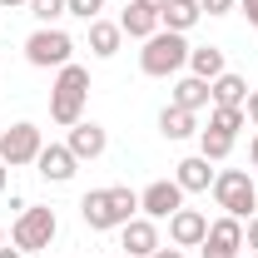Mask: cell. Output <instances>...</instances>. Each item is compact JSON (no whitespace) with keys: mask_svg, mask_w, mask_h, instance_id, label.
I'll return each instance as SVG.
<instances>
[{"mask_svg":"<svg viewBox=\"0 0 258 258\" xmlns=\"http://www.w3.org/2000/svg\"><path fill=\"white\" fill-rule=\"evenodd\" d=\"M119 45H124L119 20H90V55H99V60H114V55H119Z\"/></svg>","mask_w":258,"mask_h":258,"instance_id":"15","label":"cell"},{"mask_svg":"<svg viewBox=\"0 0 258 258\" xmlns=\"http://www.w3.org/2000/svg\"><path fill=\"white\" fill-rule=\"evenodd\" d=\"M243 114H248V124L258 129V90H248V99H243Z\"/></svg>","mask_w":258,"mask_h":258,"instance_id":"27","label":"cell"},{"mask_svg":"<svg viewBox=\"0 0 258 258\" xmlns=\"http://www.w3.org/2000/svg\"><path fill=\"white\" fill-rule=\"evenodd\" d=\"M134 5H144V10H154V15H164V5H169V0H134Z\"/></svg>","mask_w":258,"mask_h":258,"instance_id":"31","label":"cell"},{"mask_svg":"<svg viewBox=\"0 0 258 258\" xmlns=\"http://www.w3.org/2000/svg\"><path fill=\"white\" fill-rule=\"evenodd\" d=\"M159 134L164 139H189V134H199V114H189V109H179V104H164L159 109Z\"/></svg>","mask_w":258,"mask_h":258,"instance_id":"18","label":"cell"},{"mask_svg":"<svg viewBox=\"0 0 258 258\" xmlns=\"http://www.w3.org/2000/svg\"><path fill=\"white\" fill-rule=\"evenodd\" d=\"M119 248L134 258H149L154 248H159V224L154 219H144V214H134L124 228H119Z\"/></svg>","mask_w":258,"mask_h":258,"instance_id":"10","label":"cell"},{"mask_svg":"<svg viewBox=\"0 0 258 258\" xmlns=\"http://www.w3.org/2000/svg\"><path fill=\"white\" fill-rule=\"evenodd\" d=\"M149 258H184V248H174V243L164 248V243H159V248H154V253H149Z\"/></svg>","mask_w":258,"mask_h":258,"instance_id":"30","label":"cell"},{"mask_svg":"<svg viewBox=\"0 0 258 258\" xmlns=\"http://www.w3.org/2000/svg\"><path fill=\"white\" fill-rule=\"evenodd\" d=\"M40 149H45V134H40V124H30V119H20V124H10L5 134H0V159L10 164V169L35 164Z\"/></svg>","mask_w":258,"mask_h":258,"instance_id":"7","label":"cell"},{"mask_svg":"<svg viewBox=\"0 0 258 258\" xmlns=\"http://www.w3.org/2000/svg\"><path fill=\"white\" fill-rule=\"evenodd\" d=\"M0 248H5V228H0Z\"/></svg>","mask_w":258,"mask_h":258,"instance_id":"36","label":"cell"},{"mask_svg":"<svg viewBox=\"0 0 258 258\" xmlns=\"http://www.w3.org/2000/svg\"><path fill=\"white\" fill-rule=\"evenodd\" d=\"M253 258H258V253H253Z\"/></svg>","mask_w":258,"mask_h":258,"instance_id":"38","label":"cell"},{"mask_svg":"<svg viewBox=\"0 0 258 258\" xmlns=\"http://www.w3.org/2000/svg\"><path fill=\"white\" fill-rule=\"evenodd\" d=\"M199 10L204 15H228V10H238V0H199Z\"/></svg>","mask_w":258,"mask_h":258,"instance_id":"26","label":"cell"},{"mask_svg":"<svg viewBox=\"0 0 258 258\" xmlns=\"http://www.w3.org/2000/svg\"><path fill=\"white\" fill-rule=\"evenodd\" d=\"M199 154L209 164H224L233 154V134H219V129H199Z\"/></svg>","mask_w":258,"mask_h":258,"instance_id":"22","label":"cell"},{"mask_svg":"<svg viewBox=\"0 0 258 258\" xmlns=\"http://www.w3.org/2000/svg\"><path fill=\"white\" fill-rule=\"evenodd\" d=\"M204 233H209V219H204L199 209H179V214H169V243H174V248H199Z\"/></svg>","mask_w":258,"mask_h":258,"instance_id":"12","label":"cell"},{"mask_svg":"<svg viewBox=\"0 0 258 258\" xmlns=\"http://www.w3.org/2000/svg\"><path fill=\"white\" fill-rule=\"evenodd\" d=\"M189 50L194 45L179 30H164L159 25V30L144 40V50H139V70H144L149 80H169V75H179V70L189 64Z\"/></svg>","mask_w":258,"mask_h":258,"instance_id":"3","label":"cell"},{"mask_svg":"<svg viewBox=\"0 0 258 258\" xmlns=\"http://www.w3.org/2000/svg\"><path fill=\"white\" fill-rule=\"evenodd\" d=\"M243 253V219H214L204 243H199V258H238Z\"/></svg>","mask_w":258,"mask_h":258,"instance_id":"8","label":"cell"},{"mask_svg":"<svg viewBox=\"0 0 258 258\" xmlns=\"http://www.w3.org/2000/svg\"><path fill=\"white\" fill-rule=\"evenodd\" d=\"M25 10H30V15L40 20V25H55V20L64 15V0H30Z\"/></svg>","mask_w":258,"mask_h":258,"instance_id":"24","label":"cell"},{"mask_svg":"<svg viewBox=\"0 0 258 258\" xmlns=\"http://www.w3.org/2000/svg\"><path fill=\"white\" fill-rule=\"evenodd\" d=\"M119 258H134V253H119Z\"/></svg>","mask_w":258,"mask_h":258,"instance_id":"37","label":"cell"},{"mask_svg":"<svg viewBox=\"0 0 258 258\" xmlns=\"http://www.w3.org/2000/svg\"><path fill=\"white\" fill-rule=\"evenodd\" d=\"M64 144H70L75 159L85 164V159H99V154L109 149V134H104L95 119H80V124H70V139H64Z\"/></svg>","mask_w":258,"mask_h":258,"instance_id":"11","label":"cell"},{"mask_svg":"<svg viewBox=\"0 0 258 258\" xmlns=\"http://www.w3.org/2000/svg\"><path fill=\"white\" fill-rule=\"evenodd\" d=\"M0 5H5V10H25L30 0H0Z\"/></svg>","mask_w":258,"mask_h":258,"instance_id":"33","label":"cell"},{"mask_svg":"<svg viewBox=\"0 0 258 258\" xmlns=\"http://www.w3.org/2000/svg\"><path fill=\"white\" fill-rule=\"evenodd\" d=\"M119 30H124L129 40H149V35L159 30V15H154V10H144V5H134V0H129V5H124V15H119Z\"/></svg>","mask_w":258,"mask_h":258,"instance_id":"20","label":"cell"},{"mask_svg":"<svg viewBox=\"0 0 258 258\" xmlns=\"http://www.w3.org/2000/svg\"><path fill=\"white\" fill-rule=\"evenodd\" d=\"M248 159H253V169H258V134H253V144H248Z\"/></svg>","mask_w":258,"mask_h":258,"instance_id":"35","label":"cell"},{"mask_svg":"<svg viewBox=\"0 0 258 258\" xmlns=\"http://www.w3.org/2000/svg\"><path fill=\"white\" fill-rule=\"evenodd\" d=\"M35 169H40V179H50V184H70L75 169H80V159L70 154V144H45L40 159H35Z\"/></svg>","mask_w":258,"mask_h":258,"instance_id":"13","label":"cell"},{"mask_svg":"<svg viewBox=\"0 0 258 258\" xmlns=\"http://www.w3.org/2000/svg\"><path fill=\"white\" fill-rule=\"evenodd\" d=\"M243 243H248V248H253V253H258V214H253V219H248V228H243Z\"/></svg>","mask_w":258,"mask_h":258,"instance_id":"29","label":"cell"},{"mask_svg":"<svg viewBox=\"0 0 258 258\" xmlns=\"http://www.w3.org/2000/svg\"><path fill=\"white\" fill-rule=\"evenodd\" d=\"M243 99H248V80H243V75L224 70L219 80H209V104H233V109H243Z\"/></svg>","mask_w":258,"mask_h":258,"instance_id":"16","label":"cell"},{"mask_svg":"<svg viewBox=\"0 0 258 258\" xmlns=\"http://www.w3.org/2000/svg\"><path fill=\"white\" fill-rule=\"evenodd\" d=\"M248 124V114L243 109H233V104H209V129H219V134H233L238 139V129Z\"/></svg>","mask_w":258,"mask_h":258,"instance_id":"23","label":"cell"},{"mask_svg":"<svg viewBox=\"0 0 258 258\" xmlns=\"http://www.w3.org/2000/svg\"><path fill=\"white\" fill-rule=\"evenodd\" d=\"M214 174H219V169H209V159H204V154H189V159L174 164V184H179L184 194H204V189H214Z\"/></svg>","mask_w":258,"mask_h":258,"instance_id":"14","label":"cell"},{"mask_svg":"<svg viewBox=\"0 0 258 258\" xmlns=\"http://www.w3.org/2000/svg\"><path fill=\"white\" fill-rule=\"evenodd\" d=\"M5 184H10V164L0 159V194H5Z\"/></svg>","mask_w":258,"mask_h":258,"instance_id":"32","label":"cell"},{"mask_svg":"<svg viewBox=\"0 0 258 258\" xmlns=\"http://www.w3.org/2000/svg\"><path fill=\"white\" fill-rule=\"evenodd\" d=\"M179 209H184V189H179L174 179H154L149 189L139 194V214H144V219H154V224L169 219V214H179Z\"/></svg>","mask_w":258,"mask_h":258,"instance_id":"9","label":"cell"},{"mask_svg":"<svg viewBox=\"0 0 258 258\" xmlns=\"http://www.w3.org/2000/svg\"><path fill=\"white\" fill-rule=\"evenodd\" d=\"M0 258H25V253H20V248H10V243H5V248H0Z\"/></svg>","mask_w":258,"mask_h":258,"instance_id":"34","label":"cell"},{"mask_svg":"<svg viewBox=\"0 0 258 258\" xmlns=\"http://www.w3.org/2000/svg\"><path fill=\"white\" fill-rule=\"evenodd\" d=\"M214 204L228 219H253L258 214V184L248 179V169H219L214 174Z\"/></svg>","mask_w":258,"mask_h":258,"instance_id":"4","label":"cell"},{"mask_svg":"<svg viewBox=\"0 0 258 258\" xmlns=\"http://www.w3.org/2000/svg\"><path fill=\"white\" fill-rule=\"evenodd\" d=\"M85 99H90V70L85 64H64L60 75H55V90H50V119L55 124H80L85 119Z\"/></svg>","mask_w":258,"mask_h":258,"instance_id":"2","label":"cell"},{"mask_svg":"<svg viewBox=\"0 0 258 258\" xmlns=\"http://www.w3.org/2000/svg\"><path fill=\"white\" fill-rule=\"evenodd\" d=\"M134 214H139V194H134V189H124V184H109V189H90L85 199H80V219L95 228V233L124 228Z\"/></svg>","mask_w":258,"mask_h":258,"instance_id":"1","label":"cell"},{"mask_svg":"<svg viewBox=\"0 0 258 258\" xmlns=\"http://www.w3.org/2000/svg\"><path fill=\"white\" fill-rule=\"evenodd\" d=\"M238 10H243V20L258 30V0H238Z\"/></svg>","mask_w":258,"mask_h":258,"instance_id":"28","label":"cell"},{"mask_svg":"<svg viewBox=\"0 0 258 258\" xmlns=\"http://www.w3.org/2000/svg\"><path fill=\"white\" fill-rule=\"evenodd\" d=\"M199 20H204L199 0H169V5H164V15H159V25H164V30H179V35H189Z\"/></svg>","mask_w":258,"mask_h":258,"instance_id":"19","label":"cell"},{"mask_svg":"<svg viewBox=\"0 0 258 258\" xmlns=\"http://www.w3.org/2000/svg\"><path fill=\"white\" fill-rule=\"evenodd\" d=\"M99 10H104V0H64V15H80L85 25L99 20Z\"/></svg>","mask_w":258,"mask_h":258,"instance_id":"25","label":"cell"},{"mask_svg":"<svg viewBox=\"0 0 258 258\" xmlns=\"http://www.w3.org/2000/svg\"><path fill=\"white\" fill-rule=\"evenodd\" d=\"M55 233H60V219H55V209H45V204H30L15 228H10V243L20 248V253H40V248H50L55 243Z\"/></svg>","mask_w":258,"mask_h":258,"instance_id":"5","label":"cell"},{"mask_svg":"<svg viewBox=\"0 0 258 258\" xmlns=\"http://www.w3.org/2000/svg\"><path fill=\"white\" fill-rule=\"evenodd\" d=\"M228 64H224V50L219 45H194L189 50V75H199V80H219Z\"/></svg>","mask_w":258,"mask_h":258,"instance_id":"21","label":"cell"},{"mask_svg":"<svg viewBox=\"0 0 258 258\" xmlns=\"http://www.w3.org/2000/svg\"><path fill=\"white\" fill-rule=\"evenodd\" d=\"M169 104H179V109L199 114V109L209 104V80H199V75H184V80H174V95H169Z\"/></svg>","mask_w":258,"mask_h":258,"instance_id":"17","label":"cell"},{"mask_svg":"<svg viewBox=\"0 0 258 258\" xmlns=\"http://www.w3.org/2000/svg\"><path fill=\"white\" fill-rule=\"evenodd\" d=\"M70 55H75V40H70L60 25H40V30L25 40V60H30L35 70H64Z\"/></svg>","mask_w":258,"mask_h":258,"instance_id":"6","label":"cell"}]
</instances>
